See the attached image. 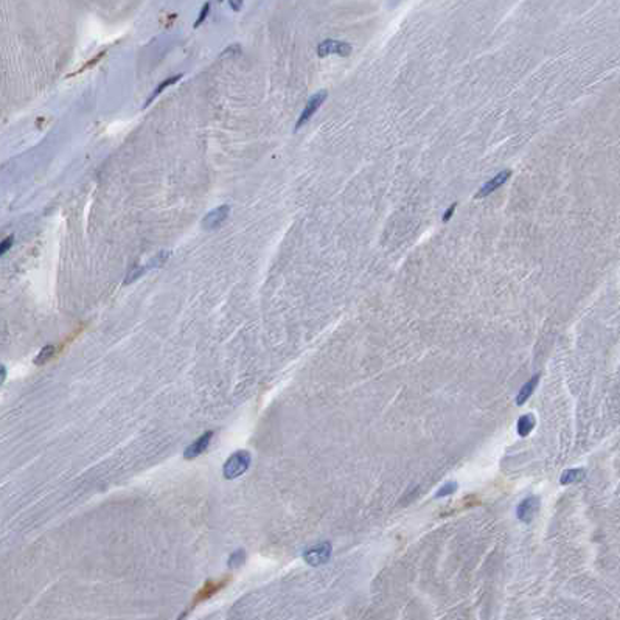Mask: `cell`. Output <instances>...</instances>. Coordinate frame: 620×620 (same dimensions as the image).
<instances>
[{
	"instance_id": "cell-12",
	"label": "cell",
	"mask_w": 620,
	"mask_h": 620,
	"mask_svg": "<svg viewBox=\"0 0 620 620\" xmlns=\"http://www.w3.org/2000/svg\"><path fill=\"white\" fill-rule=\"evenodd\" d=\"M583 477H585V469H581V468L566 469V471H564V472L561 474V479H560V482H561L563 485H571V484L580 482Z\"/></svg>"
},
{
	"instance_id": "cell-7",
	"label": "cell",
	"mask_w": 620,
	"mask_h": 620,
	"mask_svg": "<svg viewBox=\"0 0 620 620\" xmlns=\"http://www.w3.org/2000/svg\"><path fill=\"white\" fill-rule=\"evenodd\" d=\"M510 176H512V171H510V170H504V171L498 173L493 179H490L488 182H485V184L482 185V188L479 190V193L476 194V197H477V199H482V197L490 196L493 191H496L499 187H502L505 182L510 179Z\"/></svg>"
},
{
	"instance_id": "cell-2",
	"label": "cell",
	"mask_w": 620,
	"mask_h": 620,
	"mask_svg": "<svg viewBox=\"0 0 620 620\" xmlns=\"http://www.w3.org/2000/svg\"><path fill=\"white\" fill-rule=\"evenodd\" d=\"M229 215H230V207H229L227 204L213 209L212 212H209V213L204 216V220H202V227H204V230H207V232L218 230V229H220V227L227 221Z\"/></svg>"
},
{
	"instance_id": "cell-10",
	"label": "cell",
	"mask_w": 620,
	"mask_h": 620,
	"mask_svg": "<svg viewBox=\"0 0 620 620\" xmlns=\"http://www.w3.org/2000/svg\"><path fill=\"white\" fill-rule=\"evenodd\" d=\"M538 379H539V375L533 376L530 381H527L525 384L521 387V390H519V393H518V396H516V403H518V404L525 403V401L532 396V393H533V390H535V387H536V384H538Z\"/></svg>"
},
{
	"instance_id": "cell-1",
	"label": "cell",
	"mask_w": 620,
	"mask_h": 620,
	"mask_svg": "<svg viewBox=\"0 0 620 620\" xmlns=\"http://www.w3.org/2000/svg\"><path fill=\"white\" fill-rule=\"evenodd\" d=\"M250 466V454L247 451H236L226 460L223 474L227 480L241 477Z\"/></svg>"
},
{
	"instance_id": "cell-11",
	"label": "cell",
	"mask_w": 620,
	"mask_h": 620,
	"mask_svg": "<svg viewBox=\"0 0 620 620\" xmlns=\"http://www.w3.org/2000/svg\"><path fill=\"white\" fill-rule=\"evenodd\" d=\"M535 425H536V422H535V417H533V415H530V414L522 415L519 420H518V434H519L521 437H527L528 434L533 431Z\"/></svg>"
},
{
	"instance_id": "cell-8",
	"label": "cell",
	"mask_w": 620,
	"mask_h": 620,
	"mask_svg": "<svg viewBox=\"0 0 620 620\" xmlns=\"http://www.w3.org/2000/svg\"><path fill=\"white\" fill-rule=\"evenodd\" d=\"M538 507H539L538 498H533V496L525 498V499L518 505V508H516L518 519L522 521V522H525V524H528V522L533 519V516L536 515Z\"/></svg>"
},
{
	"instance_id": "cell-18",
	"label": "cell",
	"mask_w": 620,
	"mask_h": 620,
	"mask_svg": "<svg viewBox=\"0 0 620 620\" xmlns=\"http://www.w3.org/2000/svg\"><path fill=\"white\" fill-rule=\"evenodd\" d=\"M244 560H246L244 550H238V552H235V554L230 557L229 566H230V568H233V566H240V564H243V561H244Z\"/></svg>"
},
{
	"instance_id": "cell-14",
	"label": "cell",
	"mask_w": 620,
	"mask_h": 620,
	"mask_svg": "<svg viewBox=\"0 0 620 620\" xmlns=\"http://www.w3.org/2000/svg\"><path fill=\"white\" fill-rule=\"evenodd\" d=\"M170 255H171V252H168V250H160L156 257H153L147 264H143V266H145V269H147V272H150L153 269H157V267H162L168 261Z\"/></svg>"
},
{
	"instance_id": "cell-23",
	"label": "cell",
	"mask_w": 620,
	"mask_h": 620,
	"mask_svg": "<svg viewBox=\"0 0 620 620\" xmlns=\"http://www.w3.org/2000/svg\"><path fill=\"white\" fill-rule=\"evenodd\" d=\"M243 5H244V4L241 2V0H236V2H233V0H230V2H229V7H230L233 11H240Z\"/></svg>"
},
{
	"instance_id": "cell-6",
	"label": "cell",
	"mask_w": 620,
	"mask_h": 620,
	"mask_svg": "<svg viewBox=\"0 0 620 620\" xmlns=\"http://www.w3.org/2000/svg\"><path fill=\"white\" fill-rule=\"evenodd\" d=\"M213 431H207V432H204L202 435L199 437V439L196 440V442H193L187 449H185V452H184V459H187V460H193V459H196L197 455H200L202 454L207 448H209V445H210V442H212V437H213Z\"/></svg>"
},
{
	"instance_id": "cell-16",
	"label": "cell",
	"mask_w": 620,
	"mask_h": 620,
	"mask_svg": "<svg viewBox=\"0 0 620 620\" xmlns=\"http://www.w3.org/2000/svg\"><path fill=\"white\" fill-rule=\"evenodd\" d=\"M143 273H147V269H145V266H137V267L131 269L129 272H127V275H126L123 285H131L132 282L139 280V279L143 275Z\"/></svg>"
},
{
	"instance_id": "cell-19",
	"label": "cell",
	"mask_w": 620,
	"mask_h": 620,
	"mask_svg": "<svg viewBox=\"0 0 620 620\" xmlns=\"http://www.w3.org/2000/svg\"><path fill=\"white\" fill-rule=\"evenodd\" d=\"M209 11H210V4L207 2V4H204V5H202V8H200V14H199V17H197L196 22H194V28H197L200 24H202V22L205 21V17H207Z\"/></svg>"
},
{
	"instance_id": "cell-15",
	"label": "cell",
	"mask_w": 620,
	"mask_h": 620,
	"mask_svg": "<svg viewBox=\"0 0 620 620\" xmlns=\"http://www.w3.org/2000/svg\"><path fill=\"white\" fill-rule=\"evenodd\" d=\"M56 353H58V350H56V347H54V345H47V347H44V349L41 350V353L34 358V364H38V366H42V364H45V362H48L50 359H53Z\"/></svg>"
},
{
	"instance_id": "cell-20",
	"label": "cell",
	"mask_w": 620,
	"mask_h": 620,
	"mask_svg": "<svg viewBox=\"0 0 620 620\" xmlns=\"http://www.w3.org/2000/svg\"><path fill=\"white\" fill-rule=\"evenodd\" d=\"M13 243H14V236L10 235L8 238H5V240L2 241V244H0V255H5V253L11 249Z\"/></svg>"
},
{
	"instance_id": "cell-21",
	"label": "cell",
	"mask_w": 620,
	"mask_h": 620,
	"mask_svg": "<svg viewBox=\"0 0 620 620\" xmlns=\"http://www.w3.org/2000/svg\"><path fill=\"white\" fill-rule=\"evenodd\" d=\"M103 56H104V51H103V53H100V54H98V56H95L94 59H90V62H89V64H84V65H83V67H81V68H80V70L77 72V74H75V75L81 74V72H84V70H87V68H90V67H94V65H95L97 62H100V59H101Z\"/></svg>"
},
{
	"instance_id": "cell-13",
	"label": "cell",
	"mask_w": 620,
	"mask_h": 620,
	"mask_svg": "<svg viewBox=\"0 0 620 620\" xmlns=\"http://www.w3.org/2000/svg\"><path fill=\"white\" fill-rule=\"evenodd\" d=\"M180 78H182V74H177L176 77H171V78H167L165 81H162V83H160V84H159V86L156 87V90H154V92L151 94V97H150V98L147 100V103H145V104H143V107H147L148 104H151V103H153V101L156 100V97H157L159 94H162V92H163V90H165L167 87H170V86L176 84V83H177V81H179Z\"/></svg>"
},
{
	"instance_id": "cell-24",
	"label": "cell",
	"mask_w": 620,
	"mask_h": 620,
	"mask_svg": "<svg viewBox=\"0 0 620 620\" xmlns=\"http://www.w3.org/2000/svg\"><path fill=\"white\" fill-rule=\"evenodd\" d=\"M5 376H7V370H5V367L2 366V381H5Z\"/></svg>"
},
{
	"instance_id": "cell-4",
	"label": "cell",
	"mask_w": 620,
	"mask_h": 620,
	"mask_svg": "<svg viewBox=\"0 0 620 620\" xmlns=\"http://www.w3.org/2000/svg\"><path fill=\"white\" fill-rule=\"evenodd\" d=\"M352 53V45L342 41L326 39L317 47V54L320 58H325L328 54H339V56H349Z\"/></svg>"
},
{
	"instance_id": "cell-5",
	"label": "cell",
	"mask_w": 620,
	"mask_h": 620,
	"mask_svg": "<svg viewBox=\"0 0 620 620\" xmlns=\"http://www.w3.org/2000/svg\"><path fill=\"white\" fill-rule=\"evenodd\" d=\"M330 555H331V545L328 542H323V544H319V545L311 547V549H308L303 554V558L308 564H311V566H319V564H323L330 560Z\"/></svg>"
},
{
	"instance_id": "cell-22",
	"label": "cell",
	"mask_w": 620,
	"mask_h": 620,
	"mask_svg": "<svg viewBox=\"0 0 620 620\" xmlns=\"http://www.w3.org/2000/svg\"><path fill=\"white\" fill-rule=\"evenodd\" d=\"M455 207H457V204H452V205H451V207L445 212V215H443V223H448V221L451 220V216H452V213H454Z\"/></svg>"
},
{
	"instance_id": "cell-3",
	"label": "cell",
	"mask_w": 620,
	"mask_h": 620,
	"mask_svg": "<svg viewBox=\"0 0 620 620\" xmlns=\"http://www.w3.org/2000/svg\"><path fill=\"white\" fill-rule=\"evenodd\" d=\"M326 95H328V94H326V90H320V92L314 94L311 98L308 100V103H306L305 109L302 111V115L299 117V120H297V123H296V131H297V129H300V127H302L305 123H308V121H309V118H311V117L317 112V109L323 104V101H325Z\"/></svg>"
},
{
	"instance_id": "cell-9",
	"label": "cell",
	"mask_w": 620,
	"mask_h": 620,
	"mask_svg": "<svg viewBox=\"0 0 620 620\" xmlns=\"http://www.w3.org/2000/svg\"><path fill=\"white\" fill-rule=\"evenodd\" d=\"M229 580H230V578H224V580H220V581H207L205 585H204V588L196 594L191 608L196 606L197 603H200V601H204V600L210 598L212 595H215L220 589H223V588L227 585V583H229Z\"/></svg>"
},
{
	"instance_id": "cell-17",
	"label": "cell",
	"mask_w": 620,
	"mask_h": 620,
	"mask_svg": "<svg viewBox=\"0 0 620 620\" xmlns=\"http://www.w3.org/2000/svg\"><path fill=\"white\" fill-rule=\"evenodd\" d=\"M455 488H457V485H455L454 482L452 484H446V485H443L439 491H437V498H445V496H449V495H452L454 491H455Z\"/></svg>"
}]
</instances>
